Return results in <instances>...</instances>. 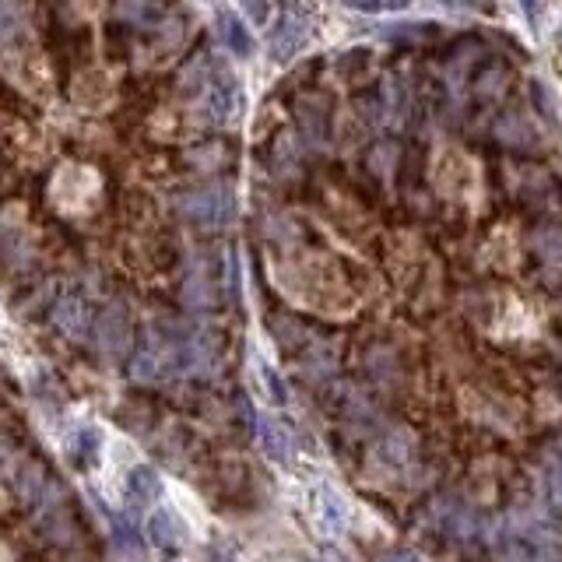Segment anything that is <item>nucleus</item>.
Returning <instances> with one entry per match:
<instances>
[{
    "mask_svg": "<svg viewBox=\"0 0 562 562\" xmlns=\"http://www.w3.org/2000/svg\"><path fill=\"white\" fill-rule=\"evenodd\" d=\"M257 376H260V387H264V397L271 404H285L289 401V390H285V383H281V376L274 373L271 366H267L264 359H257Z\"/></svg>",
    "mask_w": 562,
    "mask_h": 562,
    "instance_id": "10",
    "label": "nucleus"
},
{
    "mask_svg": "<svg viewBox=\"0 0 562 562\" xmlns=\"http://www.w3.org/2000/svg\"><path fill=\"white\" fill-rule=\"evenodd\" d=\"M208 109H211V116H218V120H225V116H232L239 109V88L229 74H222L218 81H211Z\"/></svg>",
    "mask_w": 562,
    "mask_h": 562,
    "instance_id": "4",
    "label": "nucleus"
},
{
    "mask_svg": "<svg viewBox=\"0 0 562 562\" xmlns=\"http://www.w3.org/2000/svg\"><path fill=\"white\" fill-rule=\"evenodd\" d=\"M264 443H267V454L278 457V461H285V457H289V436L281 433L278 422H267V426H264Z\"/></svg>",
    "mask_w": 562,
    "mask_h": 562,
    "instance_id": "11",
    "label": "nucleus"
},
{
    "mask_svg": "<svg viewBox=\"0 0 562 562\" xmlns=\"http://www.w3.org/2000/svg\"><path fill=\"white\" fill-rule=\"evenodd\" d=\"M222 39L225 46H229L236 57H250L253 53V36L250 29H246V22L239 15H232V11H222Z\"/></svg>",
    "mask_w": 562,
    "mask_h": 562,
    "instance_id": "5",
    "label": "nucleus"
},
{
    "mask_svg": "<svg viewBox=\"0 0 562 562\" xmlns=\"http://www.w3.org/2000/svg\"><path fill=\"white\" fill-rule=\"evenodd\" d=\"M338 562H341V559H338Z\"/></svg>",
    "mask_w": 562,
    "mask_h": 562,
    "instance_id": "14",
    "label": "nucleus"
},
{
    "mask_svg": "<svg viewBox=\"0 0 562 562\" xmlns=\"http://www.w3.org/2000/svg\"><path fill=\"white\" fill-rule=\"evenodd\" d=\"M183 215L190 218L201 229H222L232 215V197L225 187H204V190H190L183 194Z\"/></svg>",
    "mask_w": 562,
    "mask_h": 562,
    "instance_id": "1",
    "label": "nucleus"
},
{
    "mask_svg": "<svg viewBox=\"0 0 562 562\" xmlns=\"http://www.w3.org/2000/svg\"><path fill=\"white\" fill-rule=\"evenodd\" d=\"M534 253H538L545 264L562 267V225H548V229H538L531 239Z\"/></svg>",
    "mask_w": 562,
    "mask_h": 562,
    "instance_id": "6",
    "label": "nucleus"
},
{
    "mask_svg": "<svg viewBox=\"0 0 562 562\" xmlns=\"http://www.w3.org/2000/svg\"><path fill=\"white\" fill-rule=\"evenodd\" d=\"M390 562H422V559L411 555V552H397V555H390Z\"/></svg>",
    "mask_w": 562,
    "mask_h": 562,
    "instance_id": "13",
    "label": "nucleus"
},
{
    "mask_svg": "<svg viewBox=\"0 0 562 562\" xmlns=\"http://www.w3.org/2000/svg\"><path fill=\"white\" fill-rule=\"evenodd\" d=\"M211 562H239V559L232 552H225V548H218V552L211 555Z\"/></svg>",
    "mask_w": 562,
    "mask_h": 562,
    "instance_id": "12",
    "label": "nucleus"
},
{
    "mask_svg": "<svg viewBox=\"0 0 562 562\" xmlns=\"http://www.w3.org/2000/svg\"><path fill=\"white\" fill-rule=\"evenodd\" d=\"M148 538L159 548H176L180 545V527L173 524V517H169L166 510H155L152 517H148Z\"/></svg>",
    "mask_w": 562,
    "mask_h": 562,
    "instance_id": "7",
    "label": "nucleus"
},
{
    "mask_svg": "<svg viewBox=\"0 0 562 562\" xmlns=\"http://www.w3.org/2000/svg\"><path fill=\"white\" fill-rule=\"evenodd\" d=\"M127 341H130V327L123 320V313L113 306V310H106L99 317V348L109 355H120L127 348Z\"/></svg>",
    "mask_w": 562,
    "mask_h": 562,
    "instance_id": "3",
    "label": "nucleus"
},
{
    "mask_svg": "<svg viewBox=\"0 0 562 562\" xmlns=\"http://www.w3.org/2000/svg\"><path fill=\"white\" fill-rule=\"evenodd\" d=\"M306 39H310V22H306L299 11H285V15L278 18V25L271 29L267 46H271V57L278 60V64H285V60H292L303 50Z\"/></svg>",
    "mask_w": 562,
    "mask_h": 562,
    "instance_id": "2",
    "label": "nucleus"
},
{
    "mask_svg": "<svg viewBox=\"0 0 562 562\" xmlns=\"http://www.w3.org/2000/svg\"><path fill=\"white\" fill-rule=\"evenodd\" d=\"M127 489H130V496H137V499H159L162 485H159V478H155V471L141 464V468L130 471Z\"/></svg>",
    "mask_w": 562,
    "mask_h": 562,
    "instance_id": "9",
    "label": "nucleus"
},
{
    "mask_svg": "<svg viewBox=\"0 0 562 562\" xmlns=\"http://www.w3.org/2000/svg\"><path fill=\"white\" fill-rule=\"evenodd\" d=\"M102 450V436L95 433V429H81L78 440L71 443V461L78 464V468H88V464L99 457Z\"/></svg>",
    "mask_w": 562,
    "mask_h": 562,
    "instance_id": "8",
    "label": "nucleus"
}]
</instances>
